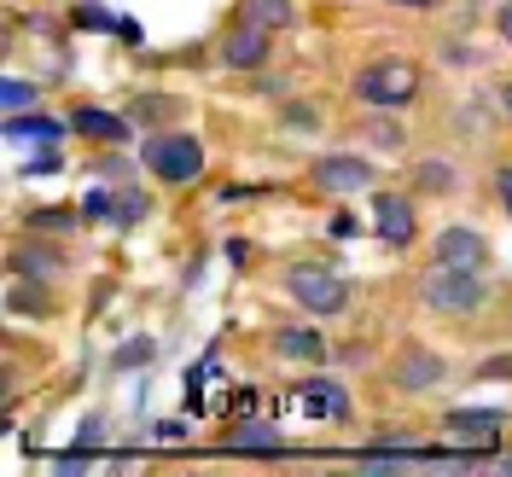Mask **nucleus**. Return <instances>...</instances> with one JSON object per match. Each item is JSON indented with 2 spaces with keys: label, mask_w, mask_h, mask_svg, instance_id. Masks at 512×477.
<instances>
[{
  "label": "nucleus",
  "mask_w": 512,
  "mask_h": 477,
  "mask_svg": "<svg viewBox=\"0 0 512 477\" xmlns=\"http://www.w3.org/2000/svg\"><path fill=\"white\" fill-rule=\"evenodd\" d=\"M227 454H286V437H280V425H268V419H239V425H227L222 437Z\"/></svg>",
  "instance_id": "ddd939ff"
},
{
  "label": "nucleus",
  "mask_w": 512,
  "mask_h": 477,
  "mask_svg": "<svg viewBox=\"0 0 512 477\" xmlns=\"http://www.w3.org/2000/svg\"><path fill=\"white\" fill-rule=\"evenodd\" d=\"M111 204H117V192L94 187L88 198H82V222H111Z\"/></svg>",
  "instance_id": "cd10ccee"
},
{
  "label": "nucleus",
  "mask_w": 512,
  "mask_h": 477,
  "mask_svg": "<svg viewBox=\"0 0 512 477\" xmlns=\"http://www.w3.org/2000/svg\"><path fill=\"white\" fill-rule=\"evenodd\" d=\"M355 233H361V222H355L350 210H338V216H332V239H355Z\"/></svg>",
  "instance_id": "473e14b6"
},
{
  "label": "nucleus",
  "mask_w": 512,
  "mask_h": 477,
  "mask_svg": "<svg viewBox=\"0 0 512 477\" xmlns=\"http://www.w3.org/2000/svg\"><path fill=\"white\" fill-rule=\"evenodd\" d=\"M478 472H495V477H512V454H489Z\"/></svg>",
  "instance_id": "f704fd0d"
},
{
  "label": "nucleus",
  "mask_w": 512,
  "mask_h": 477,
  "mask_svg": "<svg viewBox=\"0 0 512 477\" xmlns=\"http://www.w3.org/2000/svg\"><path fill=\"white\" fill-rule=\"evenodd\" d=\"M431 262H443V268H472V274H483V268H489V239H483L478 227L454 222V227H443V233L431 239Z\"/></svg>",
  "instance_id": "39448f33"
},
{
  "label": "nucleus",
  "mask_w": 512,
  "mask_h": 477,
  "mask_svg": "<svg viewBox=\"0 0 512 477\" xmlns=\"http://www.w3.org/2000/svg\"><path fill=\"white\" fill-rule=\"evenodd\" d=\"M297 396H303L309 419H350V390H344L338 379H303Z\"/></svg>",
  "instance_id": "2eb2a0df"
},
{
  "label": "nucleus",
  "mask_w": 512,
  "mask_h": 477,
  "mask_svg": "<svg viewBox=\"0 0 512 477\" xmlns=\"http://www.w3.org/2000/svg\"><path fill=\"white\" fill-rule=\"evenodd\" d=\"M76 24H82V30H117L123 18H111L99 0H82V6H76Z\"/></svg>",
  "instance_id": "bb28decb"
},
{
  "label": "nucleus",
  "mask_w": 512,
  "mask_h": 477,
  "mask_svg": "<svg viewBox=\"0 0 512 477\" xmlns=\"http://www.w3.org/2000/svg\"><path fill=\"white\" fill-rule=\"evenodd\" d=\"M460 187V169L443 158H419L414 163V192L419 198H448V192Z\"/></svg>",
  "instance_id": "6ab92c4d"
},
{
  "label": "nucleus",
  "mask_w": 512,
  "mask_h": 477,
  "mask_svg": "<svg viewBox=\"0 0 512 477\" xmlns=\"http://www.w3.org/2000/svg\"><path fill=\"white\" fill-rule=\"evenodd\" d=\"M507 431V414L501 408H448L443 414V437L466 448H495Z\"/></svg>",
  "instance_id": "423d86ee"
},
{
  "label": "nucleus",
  "mask_w": 512,
  "mask_h": 477,
  "mask_svg": "<svg viewBox=\"0 0 512 477\" xmlns=\"http://www.w3.org/2000/svg\"><path fill=\"white\" fill-rule=\"evenodd\" d=\"M355 99L367 111H402L419 99V70L408 59H373L355 70Z\"/></svg>",
  "instance_id": "f03ea898"
},
{
  "label": "nucleus",
  "mask_w": 512,
  "mask_h": 477,
  "mask_svg": "<svg viewBox=\"0 0 512 477\" xmlns=\"http://www.w3.org/2000/svg\"><path fill=\"white\" fill-rule=\"evenodd\" d=\"M117 35H123L128 47H140V41H146V30H140V24H134V18H123V24H117Z\"/></svg>",
  "instance_id": "e433bc0d"
},
{
  "label": "nucleus",
  "mask_w": 512,
  "mask_h": 477,
  "mask_svg": "<svg viewBox=\"0 0 512 477\" xmlns=\"http://www.w3.org/2000/svg\"><path fill=\"white\" fill-rule=\"evenodd\" d=\"M76 222H82V210H35L30 233H70Z\"/></svg>",
  "instance_id": "393cba45"
},
{
  "label": "nucleus",
  "mask_w": 512,
  "mask_h": 477,
  "mask_svg": "<svg viewBox=\"0 0 512 477\" xmlns=\"http://www.w3.org/2000/svg\"><path fill=\"white\" fill-rule=\"evenodd\" d=\"M70 128H76L82 140H94V146H123L128 134H134L123 117H111V111H94V105H76V111H70Z\"/></svg>",
  "instance_id": "dca6fc26"
},
{
  "label": "nucleus",
  "mask_w": 512,
  "mask_h": 477,
  "mask_svg": "<svg viewBox=\"0 0 512 477\" xmlns=\"http://www.w3.org/2000/svg\"><path fill=\"white\" fill-rule=\"evenodd\" d=\"M76 443H105V419H99V414H88V419H82V431H76Z\"/></svg>",
  "instance_id": "7c9ffc66"
},
{
  "label": "nucleus",
  "mask_w": 512,
  "mask_h": 477,
  "mask_svg": "<svg viewBox=\"0 0 512 477\" xmlns=\"http://www.w3.org/2000/svg\"><path fill=\"white\" fill-rule=\"evenodd\" d=\"M373 222H379L384 245L402 251V245H414V233H419V210L408 192H373Z\"/></svg>",
  "instance_id": "0eeeda50"
},
{
  "label": "nucleus",
  "mask_w": 512,
  "mask_h": 477,
  "mask_svg": "<svg viewBox=\"0 0 512 477\" xmlns=\"http://www.w3.org/2000/svg\"><path fill=\"white\" fill-rule=\"evenodd\" d=\"M286 123H291V128H320V111H309V105H291Z\"/></svg>",
  "instance_id": "72a5a7b5"
},
{
  "label": "nucleus",
  "mask_w": 512,
  "mask_h": 477,
  "mask_svg": "<svg viewBox=\"0 0 512 477\" xmlns=\"http://www.w3.org/2000/svg\"><path fill=\"white\" fill-rule=\"evenodd\" d=\"M286 291H291V303L315 320H332V315L350 309V280H344L338 268H326V262H291Z\"/></svg>",
  "instance_id": "f257e3e1"
},
{
  "label": "nucleus",
  "mask_w": 512,
  "mask_h": 477,
  "mask_svg": "<svg viewBox=\"0 0 512 477\" xmlns=\"http://www.w3.org/2000/svg\"><path fill=\"white\" fill-rule=\"evenodd\" d=\"M390 6H414V12H431L437 0H390Z\"/></svg>",
  "instance_id": "58836bf2"
},
{
  "label": "nucleus",
  "mask_w": 512,
  "mask_h": 477,
  "mask_svg": "<svg viewBox=\"0 0 512 477\" xmlns=\"http://www.w3.org/2000/svg\"><path fill=\"white\" fill-rule=\"evenodd\" d=\"M64 134H76V128L59 123V117H47L41 105H35V111H12V117H6V140H24V146H59Z\"/></svg>",
  "instance_id": "4468645a"
},
{
  "label": "nucleus",
  "mask_w": 512,
  "mask_h": 477,
  "mask_svg": "<svg viewBox=\"0 0 512 477\" xmlns=\"http://www.w3.org/2000/svg\"><path fill=\"white\" fill-rule=\"evenodd\" d=\"M53 169H59V152L47 146V152H35V158L18 169V175H24V181H41V175H53Z\"/></svg>",
  "instance_id": "c85d7f7f"
},
{
  "label": "nucleus",
  "mask_w": 512,
  "mask_h": 477,
  "mask_svg": "<svg viewBox=\"0 0 512 477\" xmlns=\"http://www.w3.org/2000/svg\"><path fill=\"white\" fill-rule=\"evenodd\" d=\"M134 111H140V117H169V111H175V105H169V99H140V105H134Z\"/></svg>",
  "instance_id": "c9c22d12"
},
{
  "label": "nucleus",
  "mask_w": 512,
  "mask_h": 477,
  "mask_svg": "<svg viewBox=\"0 0 512 477\" xmlns=\"http://www.w3.org/2000/svg\"><path fill=\"white\" fill-rule=\"evenodd\" d=\"M483 274H472V268H443V262H431V274L419 280V303L431 309V315H448V320H460V315H478L483 309Z\"/></svg>",
  "instance_id": "7ed1b4c3"
},
{
  "label": "nucleus",
  "mask_w": 512,
  "mask_h": 477,
  "mask_svg": "<svg viewBox=\"0 0 512 477\" xmlns=\"http://www.w3.org/2000/svg\"><path fill=\"white\" fill-rule=\"evenodd\" d=\"M6 268H12L18 280H41V286H47V280H59L64 274V251L41 245V233H35V239H18V245H12Z\"/></svg>",
  "instance_id": "9d476101"
},
{
  "label": "nucleus",
  "mask_w": 512,
  "mask_h": 477,
  "mask_svg": "<svg viewBox=\"0 0 512 477\" xmlns=\"http://www.w3.org/2000/svg\"><path fill=\"white\" fill-rule=\"evenodd\" d=\"M495 30H501V41H507V47H512V0H507V6H501V18H495Z\"/></svg>",
  "instance_id": "4c0bfd02"
},
{
  "label": "nucleus",
  "mask_w": 512,
  "mask_h": 477,
  "mask_svg": "<svg viewBox=\"0 0 512 477\" xmlns=\"http://www.w3.org/2000/svg\"><path fill=\"white\" fill-rule=\"evenodd\" d=\"M495 198L507 204V216H512V163H501V169H495Z\"/></svg>",
  "instance_id": "2f4dec72"
},
{
  "label": "nucleus",
  "mask_w": 512,
  "mask_h": 477,
  "mask_svg": "<svg viewBox=\"0 0 512 477\" xmlns=\"http://www.w3.org/2000/svg\"><path fill=\"white\" fill-rule=\"evenodd\" d=\"M478 379H512V355H489L478 367Z\"/></svg>",
  "instance_id": "c756f323"
},
{
  "label": "nucleus",
  "mask_w": 512,
  "mask_h": 477,
  "mask_svg": "<svg viewBox=\"0 0 512 477\" xmlns=\"http://www.w3.org/2000/svg\"><path fill=\"white\" fill-rule=\"evenodd\" d=\"M361 134H367V146H379V152H402V123H396L390 111H379Z\"/></svg>",
  "instance_id": "5701e85b"
},
{
  "label": "nucleus",
  "mask_w": 512,
  "mask_h": 477,
  "mask_svg": "<svg viewBox=\"0 0 512 477\" xmlns=\"http://www.w3.org/2000/svg\"><path fill=\"white\" fill-rule=\"evenodd\" d=\"M396 390H408V396H419V390H437V384L448 379V361L437 350H408L402 361H396Z\"/></svg>",
  "instance_id": "f8f14e48"
},
{
  "label": "nucleus",
  "mask_w": 512,
  "mask_h": 477,
  "mask_svg": "<svg viewBox=\"0 0 512 477\" xmlns=\"http://www.w3.org/2000/svg\"><path fill=\"white\" fill-rule=\"evenodd\" d=\"M140 158H146V169L158 175L163 187H192V181L204 175V146H198L192 134H181V128L152 134V140L140 146Z\"/></svg>",
  "instance_id": "20e7f679"
},
{
  "label": "nucleus",
  "mask_w": 512,
  "mask_h": 477,
  "mask_svg": "<svg viewBox=\"0 0 512 477\" xmlns=\"http://www.w3.org/2000/svg\"><path fill=\"white\" fill-rule=\"evenodd\" d=\"M0 105H6V117H12V111H35V105H41V88L24 82V76H6V82H0Z\"/></svg>",
  "instance_id": "4be33fe9"
},
{
  "label": "nucleus",
  "mask_w": 512,
  "mask_h": 477,
  "mask_svg": "<svg viewBox=\"0 0 512 477\" xmlns=\"http://www.w3.org/2000/svg\"><path fill=\"white\" fill-rule=\"evenodd\" d=\"M501 111H507V117H512V76H507V82H501Z\"/></svg>",
  "instance_id": "ea45409f"
},
{
  "label": "nucleus",
  "mask_w": 512,
  "mask_h": 477,
  "mask_svg": "<svg viewBox=\"0 0 512 477\" xmlns=\"http://www.w3.org/2000/svg\"><path fill=\"white\" fill-rule=\"evenodd\" d=\"M274 53V30H256V24H233L222 41V64L227 70H262Z\"/></svg>",
  "instance_id": "1a4fd4ad"
},
{
  "label": "nucleus",
  "mask_w": 512,
  "mask_h": 477,
  "mask_svg": "<svg viewBox=\"0 0 512 477\" xmlns=\"http://www.w3.org/2000/svg\"><path fill=\"white\" fill-rule=\"evenodd\" d=\"M315 187L332 192V198H350V192H367V181H373V163L367 158H344V152H332V158H315Z\"/></svg>",
  "instance_id": "6e6552de"
},
{
  "label": "nucleus",
  "mask_w": 512,
  "mask_h": 477,
  "mask_svg": "<svg viewBox=\"0 0 512 477\" xmlns=\"http://www.w3.org/2000/svg\"><path fill=\"white\" fill-rule=\"evenodd\" d=\"M146 216H152V198H146L140 187H117V204H111V227H117V233H134V227L146 222Z\"/></svg>",
  "instance_id": "aec40b11"
},
{
  "label": "nucleus",
  "mask_w": 512,
  "mask_h": 477,
  "mask_svg": "<svg viewBox=\"0 0 512 477\" xmlns=\"http://www.w3.org/2000/svg\"><path fill=\"white\" fill-rule=\"evenodd\" d=\"M274 355L320 367V361H326V338H320L315 326H280V332H274Z\"/></svg>",
  "instance_id": "f3484780"
},
{
  "label": "nucleus",
  "mask_w": 512,
  "mask_h": 477,
  "mask_svg": "<svg viewBox=\"0 0 512 477\" xmlns=\"http://www.w3.org/2000/svg\"><path fill=\"white\" fill-rule=\"evenodd\" d=\"M355 472L367 477H414L419 472V443H373L355 454Z\"/></svg>",
  "instance_id": "9b49d317"
},
{
  "label": "nucleus",
  "mask_w": 512,
  "mask_h": 477,
  "mask_svg": "<svg viewBox=\"0 0 512 477\" xmlns=\"http://www.w3.org/2000/svg\"><path fill=\"white\" fill-rule=\"evenodd\" d=\"M6 309L12 315H53L59 303L41 291V280H18V286H6Z\"/></svg>",
  "instance_id": "412c9836"
},
{
  "label": "nucleus",
  "mask_w": 512,
  "mask_h": 477,
  "mask_svg": "<svg viewBox=\"0 0 512 477\" xmlns=\"http://www.w3.org/2000/svg\"><path fill=\"white\" fill-rule=\"evenodd\" d=\"M291 18V0H239L233 6V24H256V30H286Z\"/></svg>",
  "instance_id": "a211bd4d"
},
{
  "label": "nucleus",
  "mask_w": 512,
  "mask_h": 477,
  "mask_svg": "<svg viewBox=\"0 0 512 477\" xmlns=\"http://www.w3.org/2000/svg\"><path fill=\"white\" fill-rule=\"evenodd\" d=\"M146 361H152V338H128L123 350L111 355V367H117V373H134V367H146Z\"/></svg>",
  "instance_id": "a878e982"
},
{
  "label": "nucleus",
  "mask_w": 512,
  "mask_h": 477,
  "mask_svg": "<svg viewBox=\"0 0 512 477\" xmlns=\"http://www.w3.org/2000/svg\"><path fill=\"white\" fill-rule=\"evenodd\" d=\"M99 466V454L94 443H76V448H64V454H53V472L59 477H76V472H94Z\"/></svg>",
  "instance_id": "b1692460"
}]
</instances>
